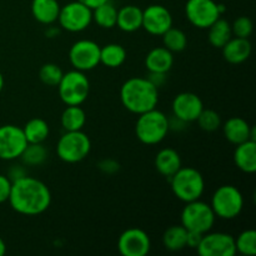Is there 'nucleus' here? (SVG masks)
<instances>
[{
  "instance_id": "obj_1",
  "label": "nucleus",
  "mask_w": 256,
  "mask_h": 256,
  "mask_svg": "<svg viewBox=\"0 0 256 256\" xmlns=\"http://www.w3.org/2000/svg\"><path fill=\"white\" fill-rule=\"evenodd\" d=\"M8 202L18 214L36 216L49 209L52 192L42 180L26 175L12 182Z\"/></svg>"
},
{
  "instance_id": "obj_2",
  "label": "nucleus",
  "mask_w": 256,
  "mask_h": 256,
  "mask_svg": "<svg viewBox=\"0 0 256 256\" xmlns=\"http://www.w3.org/2000/svg\"><path fill=\"white\" fill-rule=\"evenodd\" d=\"M120 100L125 109L140 115L156 108L159 92L146 78H130L122 85Z\"/></svg>"
},
{
  "instance_id": "obj_3",
  "label": "nucleus",
  "mask_w": 256,
  "mask_h": 256,
  "mask_svg": "<svg viewBox=\"0 0 256 256\" xmlns=\"http://www.w3.org/2000/svg\"><path fill=\"white\" fill-rule=\"evenodd\" d=\"M136 136L142 144L156 145L169 132V118L156 108L139 115L135 124Z\"/></svg>"
},
{
  "instance_id": "obj_4",
  "label": "nucleus",
  "mask_w": 256,
  "mask_h": 256,
  "mask_svg": "<svg viewBox=\"0 0 256 256\" xmlns=\"http://www.w3.org/2000/svg\"><path fill=\"white\" fill-rule=\"evenodd\" d=\"M172 190L175 196L184 202L199 200L205 190L204 176L199 170L192 166L180 168L169 178Z\"/></svg>"
},
{
  "instance_id": "obj_5",
  "label": "nucleus",
  "mask_w": 256,
  "mask_h": 256,
  "mask_svg": "<svg viewBox=\"0 0 256 256\" xmlns=\"http://www.w3.org/2000/svg\"><path fill=\"white\" fill-rule=\"evenodd\" d=\"M92 150V142L82 130L65 132L56 144V154L64 162L76 164L86 159Z\"/></svg>"
},
{
  "instance_id": "obj_6",
  "label": "nucleus",
  "mask_w": 256,
  "mask_h": 256,
  "mask_svg": "<svg viewBox=\"0 0 256 256\" xmlns=\"http://www.w3.org/2000/svg\"><path fill=\"white\" fill-rule=\"evenodd\" d=\"M212 206L215 216L222 220H232L240 215L244 208V198L234 185H222L212 198Z\"/></svg>"
},
{
  "instance_id": "obj_7",
  "label": "nucleus",
  "mask_w": 256,
  "mask_h": 256,
  "mask_svg": "<svg viewBox=\"0 0 256 256\" xmlns=\"http://www.w3.org/2000/svg\"><path fill=\"white\" fill-rule=\"evenodd\" d=\"M185 208L182 212V225L188 232H196L200 234H206L212 229L215 224L214 212L208 202L202 200L185 202Z\"/></svg>"
},
{
  "instance_id": "obj_8",
  "label": "nucleus",
  "mask_w": 256,
  "mask_h": 256,
  "mask_svg": "<svg viewBox=\"0 0 256 256\" xmlns=\"http://www.w3.org/2000/svg\"><path fill=\"white\" fill-rule=\"evenodd\" d=\"M58 92L65 105H82L89 96L90 82L86 75L79 70H70L62 74Z\"/></svg>"
},
{
  "instance_id": "obj_9",
  "label": "nucleus",
  "mask_w": 256,
  "mask_h": 256,
  "mask_svg": "<svg viewBox=\"0 0 256 256\" xmlns=\"http://www.w3.org/2000/svg\"><path fill=\"white\" fill-rule=\"evenodd\" d=\"M92 22V10L79 0L70 2L60 8L58 22L66 32H80L88 29Z\"/></svg>"
},
{
  "instance_id": "obj_10",
  "label": "nucleus",
  "mask_w": 256,
  "mask_h": 256,
  "mask_svg": "<svg viewBox=\"0 0 256 256\" xmlns=\"http://www.w3.org/2000/svg\"><path fill=\"white\" fill-rule=\"evenodd\" d=\"M69 62L79 72L95 69L100 64V46L92 40H78L69 50Z\"/></svg>"
},
{
  "instance_id": "obj_11",
  "label": "nucleus",
  "mask_w": 256,
  "mask_h": 256,
  "mask_svg": "<svg viewBox=\"0 0 256 256\" xmlns=\"http://www.w3.org/2000/svg\"><path fill=\"white\" fill-rule=\"evenodd\" d=\"M185 15L190 24L198 29H208L222 16L214 0H188Z\"/></svg>"
},
{
  "instance_id": "obj_12",
  "label": "nucleus",
  "mask_w": 256,
  "mask_h": 256,
  "mask_svg": "<svg viewBox=\"0 0 256 256\" xmlns=\"http://www.w3.org/2000/svg\"><path fill=\"white\" fill-rule=\"evenodd\" d=\"M26 145L22 128L12 124L0 126V159L5 162L19 159Z\"/></svg>"
},
{
  "instance_id": "obj_13",
  "label": "nucleus",
  "mask_w": 256,
  "mask_h": 256,
  "mask_svg": "<svg viewBox=\"0 0 256 256\" xmlns=\"http://www.w3.org/2000/svg\"><path fill=\"white\" fill-rule=\"evenodd\" d=\"M196 252L202 256H234L236 254L235 238L226 232H208Z\"/></svg>"
},
{
  "instance_id": "obj_14",
  "label": "nucleus",
  "mask_w": 256,
  "mask_h": 256,
  "mask_svg": "<svg viewBox=\"0 0 256 256\" xmlns=\"http://www.w3.org/2000/svg\"><path fill=\"white\" fill-rule=\"evenodd\" d=\"M152 249V240L146 232L139 228L125 230L118 240V250L122 256H145Z\"/></svg>"
},
{
  "instance_id": "obj_15",
  "label": "nucleus",
  "mask_w": 256,
  "mask_h": 256,
  "mask_svg": "<svg viewBox=\"0 0 256 256\" xmlns=\"http://www.w3.org/2000/svg\"><path fill=\"white\" fill-rule=\"evenodd\" d=\"M172 26V15L164 5L152 4L142 10V26L146 32L162 36Z\"/></svg>"
},
{
  "instance_id": "obj_16",
  "label": "nucleus",
  "mask_w": 256,
  "mask_h": 256,
  "mask_svg": "<svg viewBox=\"0 0 256 256\" xmlns=\"http://www.w3.org/2000/svg\"><path fill=\"white\" fill-rule=\"evenodd\" d=\"M172 115L185 122H196L198 116L204 109V102L199 95L194 92H180L174 98L172 104Z\"/></svg>"
},
{
  "instance_id": "obj_17",
  "label": "nucleus",
  "mask_w": 256,
  "mask_h": 256,
  "mask_svg": "<svg viewBox=\"0 0 256 256\" xmlns=\"http://www.w3.org/2000/svg\"><path fill=\"white\" fill-rule=\"evenodd\" d=\"M224 59L230 64H242L249 59L252 54V42L244 38H232L222 48Z\"/></svg>"
},
{
  "instance_id": "obj_18",
  "label": "nucleus",
  "mask_w": 256,
  "mask_h": 256,
  "mask_svg": "<svg viewBox=\"0 0 256 256\" xmlns=\"http://www.w3.org/2000/svg\"><path fill=\"white\" fill-rule=\"evenodd\" d=\"M252 128L249 122L245 119L239 116H234L228 119L222 125V132L225 138L229 142L234 144L235 146L242 142L252 140Z\"/></svg>"
},
{
  "instance_id": "obj_19",
  "label": "nucleus",
  "mask_w": 256,
  "mask_h": 256,
  "mask_svg": "<svg viewBox=\"0 0 256 256\" xmlns=\"http://www.w3.org/2000/svg\"><path fill=\"white\" fill-rule=\"evenodd\" d=\"M174 65V55L165 46H158L150 50L145 58V66L149 72H168Z\"/></svg>"
},
{
  "instance_id": "obj_20",
  "label": "nucleus",
  "mask_w": 256,
  "mask_h": 256,
  "mask_svg": "<svg viewBox=\"0 0 256 256\" xmlns=\"http://www.w3.org/2000/svg\"><path fill=\"white\" fill-rule=\"evenodd\" d=\"M60 8L58 0H32V15L40 24L52 25L58 22Z\"/></svg>"
},
{
  "instance_id": "obj_21",
  "label": "nucleus",
  "mask_w": 256,
  "mask_h": 256,
  "mask_svg": "<svg viewBox=\"0 0 256 256\" xmlns=\"http://www.w3.org/2000/svg\"><path fill=\"white\" fill-rule=\"evenodd\" d=\"M235 165L246 174H254L256 172V142L248 140L236 145L234 152Z\"/></svg>"
},
{
  "instance_id": "obj_22",
  "label": "nucleus",
  "mask_w": 256,
  "mask_h": 256,
  "mask_svg": "<svg viewBox=\"0 0 256 256\" xmlns=\"http://www.w3.org/2000/svg\"><path fill=\"white\" fill-rule=\"evenodd\" d=\"M155 168L165 178H170L182 168V158L176 150L164 148L155 156Z\"/></svg>"
},
{
  "instance_id": "obj_23",
  "label": "nucleus",
  "mask_w": 256,
  "mask_h": 256,
  "mask_svg": "<svg viewBox=\"0 0 256 256\" xmlns=\"http://www.w3.org/2000/svg\"><path fill=\"white\" fill-rule=\"evenodd\" d=\"M116 26L125 32H134L142 26V10L135 5H125L118 10Z\"/></svg>"
},
{
  "instance_id": "obj_24",
  "label": "nucleus",
  "mask_w": 256,
  "mask_h": 256,
  "mask_svg": "<svg viewBox=\"0 0 256 256\" xmlns=\"http://www.w3.org/2000/svg\"><path fill=\"white\" fill-rule=\"evenodd\" d=\"M86 122V114L80 105H66L62 114V126L65 132L82 130Z\"/></svg>"
},
{
  "instance_id": "obj_25",
  "label": "nucleus",
  "mask_w": 256,
  "mask_h": 256,
  "mask_svg": "<svg viewBox=\"0 0 256 256\" xmlns=\"http://www.w3.org/2000/svg\"><path fill=\"white\" fill-rule=\"evenodd\" d=\"M22 129L25 135V139L29 144L44 142L48 139L50 132L49 124L42 118H32Z\"/></svg>"
},
{
  "instance_id": "obj_26",
  "label": "nucleus",
  "mask_w": 256,
  "mask_h": 256,
  "mask_svg": "<svg viewBox=\"0 0 256 256\" xmlns=\"http://www.w3.org/2000/svg\"><path fill=\"white\" fill-rule=\"evenodd\" d=\"M208 29H209V34H208L209 42L218 49H222L232 38V24L228 20L222 19V18H219Z\"/></svg>"
},
{
  "instance_id": "obj_27",
  "label": "nucleus",
  "mask_w": 256,
  "mask_h": 256,
  "mask_svg": "<svg viewBox=\"0 0 256 256\" xmlns=\"http://www.w3.org/2000/svg\"><path fill=\"white\" fill-rule=\"evenodd\" d=\"M125 60H126V50L122 45L112 42L100 48V62L105 66L115 69L122 66Z\"/></svg>"
},
{
  "instance_id": "obj_28",
  "label": "nucleus",
  "mask_w": 256,
  "mask_h": 256,
  "mask_svg": "<svg viewBox=\"0 0 256 256\" xmlns=\"http://www.w3.org/2000/svg\"><path fill=\"white\" fill-rule=\"evenodd\" d=\"M188 230L180 225H172L168 228L162 234V244L170 252H180L186 248Z\"/></svg>"
},
{
  "instance_id": "obj_29",
  "label": "nucleus",
  "mask_w": 256,
  "mask_h": 256,
  "mask_svg": "<svg viewBox=\"0 0 256 256\" xmlns=\"http://www.w3.org/2000/svg\"><path fill=\"white\" fill-rule=\"evenodd\" d=\"M118 9L112 2H108L92 9V20L102 29H112L116 26Z\"/></svg>"
},
{
  "instance_id": "obj_30",
  "label": "nucleus",
  "mask_w": 256,
  "mask_h": 256,
  "mask_svg": "<svg viewBox=\"0 0 256 256\" xmlns=\"http://www.w3.org/2000/svg\"><path fill=\"white\" fill-rule=\"evenodd\" d=\"M19 159H22V165L25 166H39L48 159V150L42 142H36V144L28 142Z\"/></svg>"
},
{
  "instance_id": "obj_31",
  "label": "nucleus",
  "mask_w": 256,
  "mask_h": 256,
  "mask_svg": "<svg viewBox=\"0 0 256 256\" xmlns=\"http://www.w3.org/2000/svg\"><path fill=\"white\" fill-rule=\"evenodd\" d=\"M162 44L172 52H180L186 49L188 38L182 30L172 26L162 35Z\"/></svg>"
},
{
  "instance_id": "obj_32",
  "label": "nucleus",
  "mask_w": 256,
  "mask_h": 256,
  "mask_svg": "<svg viewBox=\"0 0 256 256\" xmlns=\"http://www.w3.org/2000/svg\"><path fill=\"white\" fill-rule=\"evenodd\" d=\"M236 252L245 256H254L256 254V232L252 229L244 230L235 239Z\"/></svg>"
},
{
  "instance_id": "obj_33",
  "label": "nucleus",
  "mask_w": 256,
  "mask_h": 256,
  "mask_svg": "<svg viewBox=\"0 0 256 256\" xmlns=\"http://www.w3.org/2000/svg\"><path fill=\"white\" fill-rule=\"evenodd\" d=\"M62 70L59 65L52 64V62H48L44 64L39 70V78L42 80V84L48 85V86H58L62 78Z\"/></svg>"
},
{
  "instance_id": "obj_34",
  "label": "nucleus",
  "mask_w": 256,
  "mask_h": 256,
  "mask_svg": "<svg viewBox=\"0 0 256 256\" xmlns=\"http://www.w3.org/2000/svg\"><path fill=\"white\" fill-rule=\"evenodd\" d=\"M200 129L204 132H212L222 126V118L215 110L212 109H202L200 115L196 119Z\"/></svg>"
},
{
  "instance_id": "obj_35",
  "label": "nucleus",
  "mask_w": 256,
  "mask_h": 256,
  "mask_svg": "<svg viewBox=\"0 0 256 256\" xmlns=\"http://www.w3.org/2000/svg\"><path fill=\"white\" fill-rule=\"evenodd\" d=\"M252 29H254V25H252V19L248 16H239L232 24V36L236 38L249 39V36L252 32Z\"/></svg>"
},
{
  "instance_id": "obj_36",
  "label": "nucleus",
  "mask_w": 256,
  "mask_h": 256,
  "mask_svg": "<svg viewBox=\"0 0 256 256\" xmlns=\"http://www.w3.org/2000/svg\"><path fill=\"white\" fill-rule=\"evenodd\" d=\"M98 168L102 172L108 175H112L115 174L120 170V164L114 159H102V162H99L98 164Z\"/></svg>"
},
{
  "instance_id": "obj_37",
  "label": "nucleus",
  "mask_w": 256,
  "mask_h": 256,
  "mask_svg": "<svg viewBox=\"0 0 256 256\" xmlns=\"http://www.w3.org/2000/svg\"><path fill=\"white\" fill-rule=\"evenodd\" d=\"M12 190V182L6 175L0 174V204L8 202Z\"/></svg>"
},
{
  "instance_id": "obj_38",
  "label": "nucleus",
  "mask_w": 256,
  "mask_h": 256,
  "mask_svg": "<svg viewBox=\"0 0 256 256\" xmlns=\"http://www.w3.org/2000/svg\"><path fill=\"white\" fill-rule=\"evenodd\" d=\"M26 170H25V168L22 166V165H14V166H12L9 169V172H8L6 176L9 178L10 182H15V180H19L22 179V178L26 176Z\"/></svg>"
},
{
  "instance_id": "obj_39",
  "label": "nucleus",
  "mask_w": 256,
  "mask_h": 256,
  "mask_svg": "<svg viewBox=\"0 0 256 256\" xmlns=\"http://www.w3.org/2000/svg\"><path fill=\"white\" fill-rule=\"evenodd\" d=\"M202 236H204V234H200V232H188L186 246L192 248V249H198V246H199L200 242H202Z\"/></svg>"
},
{
  "instance_id": "obj_40",
  "label": "nucleus",
  "mask_w": 256,
  "mask_h": 256,
  "mask_svg": "<svg viewBox=\"0 0 256 256\" xmlns=\"http://www.w3.org/2000/svg\"><path fill=\"white\" fill-rule=\"evenodd\" d=\"M150 82H152L154 86H156L158 89L162 88V85L166 82V74L164 72H149V76L146 78Z\"/></svg>"
},
{
  "instance_id": "obj_41",
  "label": "nucleus",
  "mask_w": 256,
  "mask_h": 256,
  "mask_svg": "<svg viewBox=\"0 0 256 256\" xmlns=\"http://www.w3.org/2000/svg\"><path fill=\"white\" fill-rule=\"evenodd\" d=\"M80 2H82L84 5H86L88 8H90V9H95V8L100 6V5L105 4V2H110V0H79Z\"/></svg>"
},
{
  "instance_id": "obj_42",
  "label": "nucleus",
  "mask_w": 256,
  "mask_h": 256,
  "mask_svg": "<svg viewBox=\"0 0 256 256\" xmlns=\"http://www.w3.org/2000/svg\"><path fill=\"white\" fill-rule=\"evenodd\" d=\"M58 34H59V30L55 29V28H52V26H49L46 29V32H45V35H46L48 38H54V36H56Z\"/></svg>"
},
{
  "instance_id": "obj_43",
  "label": "nucleus",
  "mask_w": 256,
  "mask_h": 256,
  "mask_svg": "<svg viewBox=\"0 0 256 256\" xmlns=\"http://www.w3.org/2000/svg\"><path fill=\"white\" fill-rule=\"evenodd\" d=\"M5 252H6V245H5L4 240L0 238V256H2L5 254Z\"/></svg>"
},
{
  "instance_id": "obj_44",
  "label": "nucleus",
  "mask_w": 256,
  "mask_h": 256,
  "mask_svg": "<svg viewBox=\"0 0 256 256\" xmlns=\"http://www.w3.org/2000/svg\"><path fill=\"white\" fill-rule=\"evenodd\" d=\"M4 84H5L4 76H2V72H0V92H2V88H4Z\"/></svg>"
}]
</instances>
